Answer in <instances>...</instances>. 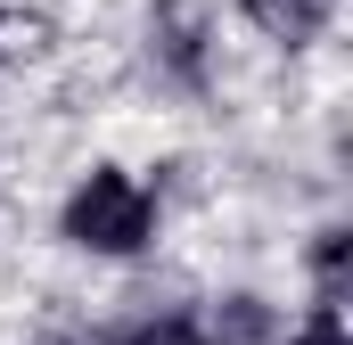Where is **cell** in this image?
Segmentation results:
<instances>
[{"mask_svg": "<svg viewBox=\"0 0 353 345\" xmlns=\"http://www.w3.org/2000/svg\"><path fill=\"white\" fill-rule=\"evenodd\" d=\"M148 230H157V197L132 172L99 165V172L74 181V197H66V239L74 247H90V255H140Z\"/></svg>", "mask_w": 353, "mask_h": 345, "instance_id": "cell-1", "label": "cell"}, {"mask_svg": "<svg viewBox=\"0 0 353 345\" xmlns=\"http://www.w3.org/2000/svg\"><path fill=\"white\" fill-rule=\"evenodd\" d=\"M255 17H263L271 33H288V41H304L321 17H329V0H255Z\"/></svg>", "mask_w": 353, "mask_h": 345, "instance_id": "cell-2", "label": "cell"}, {"mask_svg": "<svg viewBox=\"0 0 353 345\" xmlns=\"http://www.w3.org/2000/svg\"><path fill=\"white\" fill-rule=\"evenodd\" d=\"M115 345H205V329H197L189 313H165V321H140V329H123Z\"/></svg>", "mask_w": 353, "mask_h": 345, "instance_id": "cell-3", "label": "cell"}, {"mask_svg": "<svg viewBox=\"0 0 353 345\" xmlns=\"http://www.w3.org/2000/svg\"><path fill=\"white\" fill-rule=\"evenodd\" d=\"M288 345H353L345 337V313H337V304H312V321H304Z\"/></svg>", "mask_w": 353, "mask_h": 345, "instance_id": "cell-4", "label": "cell"}]
</instances>
